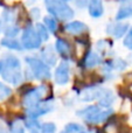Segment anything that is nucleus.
Instances as JSON below:
<instances>
[{"label": "nucleus", "instance_id": "obj_32", "mask_svg": "<svg viewBox=\"0 0 132 133\" xmlns=\"http://www.w3.org/2000/svg\"><path fill=\"white\" fill-rule=\"evenodd\" d=\"M128 63L129 64H132V54H130V55L128 56Z\"/></svg>", "mask_w": 132, "mask_h": 133}, {"label": "nucleus", "instance_id": "obj_1", "mask_svg": "<svg viewBox=\"0 0 132 133\" xmlns=\"http://www.w3.org/2000/svg\"><path fill=\"white\" fill-rule=\"evenodd\" d=\"M2 69H1V77L5 82L8 84L18 87L22 83L25 78V71L22 70L21 62L18 56L13 54H5L1 60Z\"/></svg>", "mask_w": 132, "mask_h": 133}, {"label": "nucleus", "instance_id": "obj_25", "mask_svg": "<svg viewBox=\"0 0 132 133\" xmlns=\"http://www.w3.org/2000/svg\"><path fill=\"white\" fill-rule=\"evenodd\" d=\"M8 133H26V126L23 123L15 120L9 125V131Z\"/></svg>", "mask_w": 132, "mask_h": 133}, {"label": "nucleus", "instance_id": "obj_35", "mask_svg": "<svg viewBox=\"0 0 132 133\" xmlns=\"http://www.w3.org/2000/svg\"><path fill=\"white\" fill-rule=\"evenodd\" d=\"M0 32H1V20H0Z\"/></svg>", "mask_w": 132, "mask_h": 133}, {"label": "nucleus", "instance_id": "obj_2", "mask_svg": "<svg viewBox=\"0 0 132 133\" xmlns=\"http://www.w3.org/2000/svg\"><path fill=\"white\" fill-rule=\"evenodd\" d=\"M76 115L81 118L85 124L89 125H98L105 123L112 115L114 110L110 109H103L98 104H91L76 111Z\"/></svg>", "mask_w": 132, "mask_h": 133}, {"label": "nucleus", "instance_id": "obj_11", "mask_svg": "<svg viewBox=\"0 0 132 133\" xmlns=\"http://www.w3.org/2000/svg\"><path fill=\"white\" fill-rule=\"evenodd\" d=\"M55 50L63 60L65 61H70L72 56V48L70 46V43L68 42V40L63 39V37H57L55 40Z\"/></svg>", "mask_w": 132, "mask_h": 133}, {"label": "nucleus", "instance_id": "obj_20", "mask_svg": "<svg viewBox=\"0 0 132 133\" xmlns=\"http://www.w3.org/2000/svg\"><path fill=\"white\" fill-rule=\"evenodd\" d=\"M43 23L48 30L51 33V34H55L58 29V25H57V19H55L54 16H51L50 14L49 15H46L43 18Z\"/></svg>", "mask_w": 132, "mask_h": 133}, {"label": "nucleus", "instance_id": "obj_31", "mask_svg": "<svg viewBox=\"0 0 132 133\" xmlns=\"http://www.w3.org/2000/svg\"><path fill=\"white\" fill-rule=\"evenodd\" d=\"M29 14H30V18L36 20V19H39L40 16H41V11H40V8H37V7H33L29 11Z\"/></svg>", "mask_w": 132, "mask_h": 133}, {"label": "nucleus", "instance_id": "obj_16", "mask_svg": "<svg viewBox=\"0 0 132 133\" xmlns=\"http://www.w3.org/2000/svg\"><path fill=\"white\" fill-rule=\"evenodd\" d=\"M130 18H132V0H122L116 13V21H124Z\"/></svg>", "mask_w": 132, "mask_h": 133}, {"label": "nucleus", "instance_id": "obj_38", "mask_svg": "<svg viewBox=\"0 0 132 133\" xmlns=\"http://www.w3.org/2000/svg\"><path fill=\"white\" fill-rule=\"evenodd\" d=\"M29 1H35V0H29Z\"/></svg>", "mask_w": 132, "mask_h": 133}, {"label": "nucleus", "instance_id": "obj_37", "mask_svg": "<svg viewBox=\"0 0 132 133\" xmlns=\"http://www.w3.org/2000/svg\"><path fill=\"white\" fill-rule=\"evenodd\" d=\"M63 1H70V0H63Z\"/></svg>", "mask_w": 132, "mask_h": 133}, {"label": "nucleus", "instance_id": "obj_36", "mask_svg": "<svg viewBox=\"0 0 132 133\" xmlns=\"http://www.w3.org/2000/svg\"><path fill=\"white\" fill-rule=\"evenodd\" d=\"M30 133H40V131H36V132H30Z\"/></svg>", "mask_w": 132, "mask_h": 133}, {"label": "nucleus", "instance_id": "obj_9", "mask_svg": "<svg viewBox=\"0 0 132 133\" xmlns=\"http://www.w3.org/2000/svg\"><path fill=\"white\" fill-rule=\"evenodd\" d=\"M103 90H104V88L101 87V85H89V87H85L80 92V101L84 102V103H91V102L98 101Z\"/></svg>", "mask_w": 132, "mask_h": 133}, {"label": "nucleus", "instance_id": "obj_29", "mask_svg": "<svg viewBox=\"0 0 132 133\" xmlns=\"http://www.w3.org/2000/svg\"><path fill=\"white\" fill-rule=\"evenodd\" d=\"M111 47V42L109 41V40H100V41L97 42V44H96V48H97L98 51H101V53H105L107 51L108 48H110Z\"/></svg>", "mask_w": 132, "mask_h": 133}, {"label": "nucleus", "instance_id": "obj_18", "mask_svg": "<svg viewBox=\"0 0 132 133\" xmlns=\"http://www.w3.org/2000/svg\"><path fill=\"white\" fill-rule=\"evenodd\" d=\"M0 44L5 48L9 49V50H15V51H22L25 50L22 47L21 41H19L16 37H7L5 36L4 39L0 41Z\"/></svg>", "mask_w": 132, "mask_h": 133}, {"label": "nucleus", "instance_id": "obj_22", "mask_svg": "<svg viewBox=\"0 0 132 133\" xmlns=\"http://www.w3.org/2000/svg\"><path fill=\"white\" fill-rule=\"evenodd\" d=\"M2 20L5 21L6 25H11V23H14L16 20V14L15 11L12 8H7L2 12Z\"/></svg>", "mask_w": 132, "mask_h": 133}, {"label": "nucleus", "instance_id": "obj_30", "mask_svg": "<svg viewBox=\"0 0 132 133\" xmlns=\"http://www.w3.org/2000/svg\"><path fill=\"white\" fill-rule=\"evenodd\" d=\"M70 1H72V4H74V6L76 7V8L83 9V8H85V7H88L90 0H70Z\"/></svg>", "mask_w": 132, "mask_h": 133}, {"label": "nucleus", "instance_id": "obj_34", "mask_svg": "<svg viewBox=\"0 0 132 133\" xmlns=\"http://www.w3.org/2000/svg\"><path fill=\"white\" fill-rule=\"evenodd\" d=\"M0 133H8V132H6V131H4V130H0Z\"/></svg>", "mask_w": 132, "mask_h": 133}, {"label": "nucleus", "instance_id": "obj_7", "mask_svg": "<svg viewBox=\"0 0 132 133\" xmlns=\"http://www.w3.org/2000/svg\"><path fill=\"white\" fill-rule=\"evenodd\" d=\"M54 82L55 84L63 87V85H67L70 81V64L69 61L62 60L57 65L55 66V70H54Z\"/></svg>", "mask_w": 132, "mask_h": 133}, {"label": "nucleus", "instance_id": "obj_28", "mask_svg": "<svg viewBox=\"0 0 132 133\" xmlns=\"http://www.w3.org/2000/svg\"><path fill=\"white\" fill-rule=\"evenodd\" d=\"M123 44L125 48H128L129 50L132 51V26L129 28L128 33L126 35L124 36V40H123Z\"/></svg>", "mask_w": 132, "mask_h": 133}, {"label": "nucleus", "instance_id": "obj_24", "mask_svg": "<svg viewBox=\"0 0 132 133\" xmlns=\"http://www.w3.org/2000/svg\"><path fill=\"white\" fill-rule=\"evenodd\" d=\"M57 132V126L53 122H46L42 123L40 127V133H56Z\"/></svg>", "mask_w": 132, "mask_h": 133}, {"label": "nucleus", "instance_id": "obj_12", "mask_svg": "<svg viewBox=\"0 0 132 133\" xmlns=\"http://www.w3.org/2000/svg\"><path fill=\"white\" fill-rule=\"evenodd\" d=\"M57 55L55 47L53 46H44L43 48H41L40 50V58L43 61L44 63H47L49 66H56L57 63Z\"/></svg>", "mask_w": 132, "mask_h": 133}, {"label": "nucleus", "instance_id": "obj_13", "mask_svg": "<svg viewBox=\"0 0 132 133\" xmlns=\"http://www.w3.org/2000/svg\"><path fill=\"white\" fill-rule=\"evenodd\" d=\"M102 63H103L102 56H101V54L98 51H95V50L87 51V54L83 57V61H82V64L87 69L96 68V66H98Z\"/></svg>", "mask_w": 132, "mask_h": 133}, {"label": "nucleus", "instance_id": "obj_8", "mask_svg": "<svg viewBox=\"0 0 132 133\" xmlns=\"http://www.w3.org/2000/svg\"><path fill=\"white\" fill-rule=\"evenodd\" d=\"M54 110V103L53 99H47L44 98L41 103H39L35 108L27 110V118H32V119H40L41 117L50 113Z\"/></svg>", "mask_w": 132, "mask_h": 133}, {"label": "nucleus", "instance_id": "obj_27", "mask_svg": "<svg viewBox=\"0 0 132 133\" xmlns=\"http://www.w3.org/2000/svg\"><path fill=\"white\" fill-rule=\"evenodd\" d=\"M128 61L123 60V58H114V66H115V70L116 71H123L126 69V66H128Z\"/></svg>", "mask_w": 132, "mask_h": 133}, {"label": "nucleus", "instance_id": "obj_10", "mask_svg": "<svg viewBox=\"0 0 132 133\" xmlns=\"http://www.w3.org/2000/svg\"><path fill=\"white\" fill-rule=\"evenodd\" d=\"M129 23L124 22V21H116V22H111L107 26V33L114 39H122L126 35L129 30Z\"/></svg>", "mask_w": 132, "mask_h": 133}, {"label": "nucleus", "instance_id": "obj_17", "mask_svg": "<svg viewBox=\"0 0 132 133\" xmlns=\"http://www.w3.org/2000/svg\"><path fill=\"white\" fill-rule=\"evenodd\" d=\"M88 12L91 18L100 19L104 14V5L103 0H90L88 5Z\"/></svg>", "mask_w": 132, "mask_h": 133}, {"label": "nucleus", "instance_id": "obj_6", "mask_svg": "<svg viewBox=\"0 0 132 133\" xmlns=\"http://www.w3.org/2000/svg\"><path fill=\"white\" fill-rule=\"evenodd\" d=\"M22 47L25 50H37V49L41 48L42 46V39L39 36L35 27L32 26H27V27L23 28L22 33H21V39H20Z\"/></svg>", "mask_w": 132, "mask_h": 133}, {"label": "nucleus", "instance_id": "obj_3", "mask_svg": "<svg viewBox=\"0 0 132 133\" xmlns=\"http://www.w3.org/2000/svg\"><path fill=\"white\" fill-rule=\"evenodd\" d=\"M25 62L27 64V70L25 71V78L27 79L37 81H48L51 78L50 66L40 58V56L29 55L25 57Z\"/></svg>", "mask_w": 132, "mask_h": 133}, {"label": "nucleus", "instance_id": "obj_23", "mask_svg": "<svg viewBox=\"0 0 132 133\" xmlns=\"http://www.w3.org/2000/svg\"><path fill=\"white\" fill-rule=\"evenodd\" d=\"M19 33H20V27H18V25H15V23L6 25L4 29V34L7 37H16Z\"/></svg>", "mask_w": 132, "mask_h": 133}, {"label": "nucleus", "instance_id": "obj_15", "mask_svg": "<svg viewBox=\"0 0 132 133\" xmlns=\"http://www.w3.org/2000/svg\"><path fill=\"white\" fill-rule=\"evenodd\" d=\"M64 30L67 33H69V34H71V35L78 36V35H82V34H84V33L88 32V26H87L84 22L78 21V20L69 21L68 23H65Z\"/></svg>", "mask_w": 132, "mask_h": 133}, {"label": "nucleus", "instance_id": "obj_26", "mask_svg": "<svg viewBox=\"0 0 132 133\" xmlns=\"http://www.w3.org/2000/svg\"><path fill=\"white\" fill-rule=\"evenodd\" d=\"M12 95V89L8 85L0 82V102H4Z\"/></svg>", "mask_w": 132, "mask_h": 133}, {"label": "nucleus", "instance_id": "obj_14", "mask_svg": "<svg viewBox=\"0 0 132 133\" xmlns=\"http://www.w3.org/2000/svg\"><path fill=\"white\" fill-rule=\"evenodd\" d=\"M116 99H117V97H116V95H115V92L112 91L111 89L104 88L102 95H101V97L97 101V104L103 109H110V108H112V105L115 104Z\"/></svg>", "mask_w": 132, "mask_h": 133}, {"label": "nucleus", "instance_id": "obj_5", "mask_svg": "<svg viewBox=\"0 0 132 133\" xmlns=\"http://www.w3.org/2000/svg\"><path fill=\"white\" fill-rule=\"evenodd\" d=\"M47 94V87L39 85V87H33L29 90L25 92L22 96V106L25 110H30L35 108L39 103H41L44 99V95Z\"/></svg>", "mask_w": 132, "mask_h": 133}, {"label": "nucleus", "instance_id": "obj_4", "mask_svg": "<svg viewBox=\"0 0 132 133\" xmlns=\"http://www.w3.org/2000/svg\"><path fill=\"white\" fill-rule=\"evenodd\" d=\"M46 9L51 16L60 21H70L75 16V12L71 6L63 0H46Z\"/></svg>", "mask_w": 132, "mask_h": 133}, {"label": "nucleus", "instance_id": "obj_33", "mask_svg": "<svg viewBox=\"0 0 132 133\" xmlns=\"http://www.w3.org/2000/svg\"><path fill=\"white\" fill-rule=\"evenodd\" d=\"M1 69H2V63H1V61H0V74H1Z\"/></svg>", "mask_w": 132, "mask_h": 133}, {"label": "nucleus", "instance_id": "obj_19", "mask_svg": "<svg viewBox=\"0 0 132 133\" xmlns=\"http://www.w3.org/2000/svg\"><path fill=\"white\" fill-rule=\"evenodd\" d=\"M60 133H91L84 125L78 123H69L62 129Z\"/></svg>", "mask_w": 132, "mask_h": 133}, {"label": "nucleus", "instance_id": "obj_21", "mask_svg": "<svg viewBox=\"0 0 132 133\" xmlns=\"http://www.w3.org/2000/svg\"><path fill=\"white\" fill-rule=\"evenodd\" d=\"M35 29H36L39 36L42 39V41H43V42L48 41L49 36H50V32H49L48 28L44 26L43 22H37L36 25H35Z\"/></svg>", "mask_w": 132, "mask_h": 133}]
</instances>
